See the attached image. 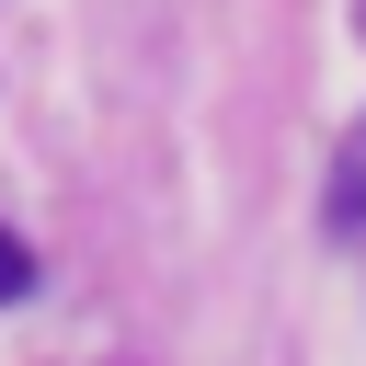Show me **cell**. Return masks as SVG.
Here are the masks:
<instances>
[{
	"label": "cell",
	"mask_w": 366,
	"mask_h": 366,
	"mask_svg": "<svg viewBox=\"0 0 366 366\" xmlns=\"http://www.w3.org/2000/svg\"><path fill=\"white\" fill-rule=\"evenodd\" d=\"M23 286H34V252H23V240H11V229H0V309H11V297H23Z\"/></svg>",
	"instance_id": "7a4b0ae2"
},
{
	"label": "cell",
	"mask_w": 366,
	"mask_h": 366,
	"mask_svg": "<svg viewBox=\"0 0 366 366\" xmlns=\"http://www.w3.org/2000/svg\"><path fill=\"white\" fill-rule=\"evenodd\" d=\"M332 229H366V126H355L343 160H332Z\"/></svg>",
	"instance_id": "6da1fadb"
}]
</instances>
